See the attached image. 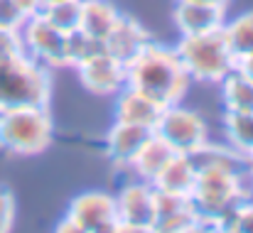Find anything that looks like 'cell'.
Segmentation results:
<instances>
[{
	"mask_svg": "<svg viewBox=\"0 0 253 233\" xmlns=\"http://www.w3.org/2000/svg\"><path fill=\"white\" fill-rule=\"evenodd\" d=\"M189 77L182 69L174 49L163 42H148L145 49L126 64V86L150 96L155 103L174 106L189 91Z\"/></svg>",
	"mask_w": 253,
	"mask_h": 233,
	"instance_id": "obj_1",
	"label": "cell"
},
{
	"mask_svg": "<svg viewBox=\"0 0 253 233\" xmlns=\"http://www.w3.org/2000/svg\"><path fill=\"white\" fill-rule=\"evenodd\" d=\"M54 140L49 106H22L0 111V150L12 157L42 155Z\"/></svg>",
	"mask_w": 253,
	"mask_h": 233,
	"instance_id": "obj_2",
	"label": "cell"
},
{
	"mask_svg": "<svg viewBox=\"0 0 253 233\" xmlns=\"http://www.w3.org/2000/svg\"><path fill=\"white\" fill-rule=\"evenodd\" d=\"M172 49L192 83L219 86L236 69V59L231 57L221 32L179 37V42Z\"/></svg>",
	"mask_w": 253,
	"mask_h": 233,
	"instance_id": "obj_3",
	"label": "cell"
},
{
	"mask_svg": "<svg viewBox=\"0 0 253 233\" xmlns=\"http://www.w3.org/2000/svg\"><path fill=\"white\" fill-rule=\"evenodd\" d=\"M52 103V69L27 54L0 62V111Z\"/></svg>",
	"mask_w": 253,
	"mask_h": 233,
	"instance_id": "obj_4",
	"label": "cell"
},
{
	"mask_svg": "<svg viewBox=\"0 0 253 233\" xmlns=\"http://www.w3.org/2000/svg\"><path fill=\"white\" fill-rule=\"evenodd\" d=\"M116 196L106 192H84L69 201L64 219L54 226L59 233H116Z\"/></svg>",
	"mask_w": 253,
	"mask_h": 233,
	"instance_id": "obj_5",
	"label": "cell"
},
{
	"mask_svg": "<svg viewBox=\"0 0 253 233\" xmlns=\"http://www.w3.org/2000/svg\"><path fill=\"white\" fill-rule=\"evenodd\" d=\"M153 133L168 143L172 153L192 155L197 148H202L209 140V123L197 111L174 103V106H165L160 111V118H158Z\"/></svg>",
	"mask_w": 253,
	"mask_h": 233,
	"instance_id": "obj_6",
	"label": "cell"
},
{
	"mask_svg": "<svg viewBox=\"0 0 253 233\" xmlns=\"http://www.w3.org/2000/svg\"><path fill=\"white\" fill-rule=\"evenodd\" d=\"M116 233H153L155 226V187L135 179L116 194Z\"/></svg>",
	"mask_w": 253,
	"mask_h": 233,
	"instance_id": "obj_7",
	"label": "cell"
},
{
	"mask_svg": "<svg viewBox=\"0 0 253 233\" xmlns=\"http://www.w3.org/2000/svg\"><path fill=\"white\" fill-rule=\"evenodd\" d=\"M25 54L47 69H67V35L49 25L40 12L30 15L20 30Z\"/></svg>",
	"mask_w": 253,
	"mask_h": 233,
	"instance_id": "obj_8",
	"label": "cell"
},
{
	"mask_svg": "<svg viewBox=\"0 0 253 233\" xmlns=\"http://www.w3.org/2000/svg\"><path fill=\"white\" fill-rule=\"evenodd\" d=\"M226 5L204 2V0H174L169 17L179 37L187 35H209L221 32L226 25Z\"/></svg>",
	"mask_w": 253,
	"mask_h": 233,
	"instance_id": "obj_9",
	"label": "cell"
},
{
	"mask_svg": "<svg viewBox=\"0 0 253 233\" xmlns=\"http://www.w3.org/2000/svg\"><path fill=\"white\" fill-rule=\"evenodd\" d=\"M74 69L84 88L91 91L93 96H116L126 86V64L111 57L108 52L86 59Z\"/></svg>",
	"mask_w": 253,
	"mask_h": 233,
	"instance_id": "obj_10",
	"label": "cell"
},
{
	"mask_svg": "<svg viewBox=\"0 0 253 233\" xmlns=\"http://www.w3.org/2000/svg\"><path fill=\"white\" fill-rule=\"evenodd\" d=\"M197 231V209L192 196H179L155 189V226L153 233Z\"/></svg>",
	"mask_w": 253,
	"mask_h": 233,
	"instance_id": "obj_11",
	"label": "cell"
},
{
	"mask_svg": "<svg viewBox=\"0 0 253 233\" xmlns=\"http://www.w3.org/2000/svg\"><path fill=\"white\" fill-rule=\"evenodd\" d=\"M153 128L145 125H133V123H118L113 120L111 128L103 135V148L106 157L116 167H130V162L140 153V148L150 140Z\"/></svg>",
	"mask_w": 253,
	"mask_h": 233,
	"instance_id": "obj_12",
	"label": "cell"
},
{
	"mask_svg": "<svg viewBox=\"0 0 253 233\" xmlns=\"http://www.w3.org/2000/svg\"><path fill=\"white\" fill-rule=\"evenodd\" d=\"M150 39H153V37H150V30H148L138 17L121 12L116 27H113V30L108 32V37L103 39V47H106V52H108L111 57H116L118 62L128 64L130 59H135V57L145 49V44H148Z\"/></svg>",
	"mask_w": 253,
	"mask_h": 233,
	"instance_id": "obj_13",
	"label": "cell"
},
{
	"mask_svg": "<svg viewBox=\"0 0 253 233\" xmlns=\"http://www.w3.org/2000/svg\"><path fill=\"white\" fill-rule=\"evenodd\" d=\"M163 106L155 103L150 96L123 86L116 93V103H113V120L118 123H133V125H145V128H155L158 118H160Z\"/></svg>",
	"mask_w": 253,
	"mask_h": 233,
	"instance_id": "obj_14",
	"label": "cell"
},
{
	"mask_svg": "<svg viewBox=\"0 0 253 233\" xmlns=\"http://www.w3.org/2000/svg\"><path fill=\"white\" fill-rule=\"evenodd\" d=\"M189 159L194 162L197 169H224L231 174H244L249 172V159L236 153L229 143H211L207 140L202 148H197Z\"/></svg>",
	"mask_w": 253,
	"mask_h": 233,
	"instance_id": "obj_15",
	"label": "cell"
},
{
	"mask_svg": "<svg viewBox=\"0 0 253 233\" xmlns=\"http://www.w3.org/2000/svg\"><path fill=\"white\" fill-rule=\"evenodd\" d=\"M197 182V167L189 159V155H174L169 157V162L163 167V172L153 179V187L158 192H168V194H179V196H192Z\"/></svg>",
	"mask_w": 253,
	"mask_h": 233,
	"instance_id": "obj_16",
	"label": "cell"
},
{
	"mask_svg": "<svg viewBox=\"0 0 253 233\" xmlns=\"http://www.w3.org/2000/svg\"><path fill=\"white\" fill-rule=\"evenodd\" d=\"M121 10L111 0H82V22L79 30L93 39H106L108 32L116 27Z\"/></svg>",
	"mask_w": 253,
	"mask_h": 233,
	"instance_id": "obj_17",
	"label": "cell"
},
{
	"mask_svg": "<svg viewBox=\"0 0 253 233\" xmlns=\"http://www.w3.org/2000/svg\"><path fill=\"white\" fill-rule=\"evenodd\" d=\"M172 155H174L172 148L153 133L150 140L140 148V153L135 155V159L130 162L128 169L135 174V179H143V182H150V184H153V179L163 172V167L169 162Z\"/></svg>",
	"mask_w": 253,
	"mask_h": 233,
	"instance_id": "obj_18",
	"label": "cell"
},
{
	"mask_svg": "<svg viewBox=\"0 0 253 233\" xmlns=\"http://www.w3.org/2000/svg\"><path fill=\"white\" fill-rule=\"evenodd\" d=\"M221 37L231 52V57L236 62L246 59L253 54V10L241 12L234 20H226V25L221 27Z\"/></svg>",
	"mask_w": 253,
	"mask_h": 233,
	"instance_id": "obj_19",
	"label": "cell"
},
{
	"mask_svg": "<svg viewBox=\"0 0 253 233\" xmlns=\"http://www.w3.org/2000/svg\"><path fill=\"white\" fill-rule=\"evenodd\" d=\"M221 103L224 111L231 113H253V81L234 69L221 83Z\"/></svg>",
	"mask_w": 253,
	"mask_h": 233,
	"instance_id": "obj_20",
	"label": "cell"
},
{
	"mask_svg": "<svg viewBox=\"0 0 253 233\" xmlns=\"http://www.w3.org/2000/svg\"><path fill=\"white\" fill-rule=\"evenodd\" d=\"M224 138L226 143L246 157H253V113H231L224 111Z\"/></svg>",
	"mask_w": 253,
	"mask_h": 233,
	"instance_id": "obj_21",
	"label": "cell"
},
{
	"mask_svg": "<svg viewBox=\"0 0 253 233\" xmlns=\"http://www.w3.org/2000/svg\"><path fill=\"white\" fill-rule=\"evenodd\" d=\"M40 15L54 25L59 32L69 35L74 30H79V22H82V0H54V2H47L42 5Z\"/></svg>",
	"mask_w": 253,
	"mask_h": 233,
	"instance_id": "obj_22",
	"label": "cell"
},
{
	"mask_svg": "<svg viewBox=\"0 0 253 233\" xmlns=\"http://www.w3.org/2000/svg\"><path fill=\"white\" fill-rule=\"evenodd\" d=\"M101 52H106L103 42L88 37L82 30H74L67 35V67H79L82 62L101 54Z\"/></svg>",
	"mask_w": 253,
	"mask_h": 233,
	"instance_id": "obj_23",
	"label": "cell"
},
{
	"mask_svg": "<svg viewBox=\"0 0 253 233\" xmlns=\"http://www.w3.org/2000/svg\"><path fill=\"white\" fill-rule=\"evenodd\" d=\"M20 54H25V44H22L20 30L0 27V62H2V59L20 57Z\"/></svg>",
	"mask_w": 253,
	"mask_h": 233,
	"instance_id": "obj_24",
	"label": "cell"
},
{
	"mask_svg": "<svg viewBox=\"0 0 253 233\" xmlns=\"http://www.w3.org/2000/svg\"><path fill=\"white\" fill-rule=\"evenodd\" d=\"M226 231L229 233H253V199H244V201L236 206V211H234V216H231Z\"/></svg>",
	"mask_w": 253,
	"mask_h": 233,
	"instance_id": "obj_25",
	"label": "cell"
},
{
	"mask_svg": "<svg viewBox=\"0 0 253 233\" xmlns=\"http://www.w3.org/2000/svg\"><path fill=\"white\" fill-rule=\"evenodd\" d=\"M15 214H17V206H15V194L0 184V233L12 231L15 226Z\"/></svg>",
	"mask_w": 253,
	"mask_h": 233,
	"instance_id": "obj_26",
	"label": "cell"
},
{
	"mask_svg": "<svg viewBox=\"0 0 253 233\" xmlns=\"http://www.w3.org/2000/svg\"><path fill=\"white\" fill-rule=\"evenodd\" d=\"M27 15L15 0H0V27L10 30H22Z\"/></svg>",
	"mask_w": 253,
	"mask_h": 233,
	"instance_id": "obj_27",
	"label": "cell"
},
{
	"mask_svg": "<svg viewBox=\"0 0 253 233\" xmlns=\"http://www.w3.org/2000/svg\"><path fill=\"white\" fill-rule=\"evenodd\" d=\"M22 10H25V15L30 17V15H37L40 10H42V5H44V0H15Z\"/></svg>",
	"mask_w": 253,
	"mask_h": 233,
	"instance_id": "obj_28",
	"label": "cell"
},
{
	"mask_svg": "<svg viewBox=\"0 0 253 233\" xmlns=\"http://www.w3.org/2000/svg\"><path fill=\"white\" fill-rule=\"evenodd\" d=\"M236 69H239L244 77H249L253 81V54L246 57V59H241V62H236Z\"/></svg>",
	"mask_w": 253,
	"mask_h": 233,
	"instance_id": "obj_29",
	"label": "cell"
},
{
	"mask_svg": "<svg viewBox=\"0 0 253 233\" xmlns=\"http://www.w3.org/2000/svg\"><path fill=\"white\" fill-rule=\"evenodd\" d=\"M204 2H216V5H226V7H229L231 0H204Z\"/></svg>",
	"mask_w": 253,
	"mask_h": 233,
	"instance_id": "obj_30",
	"label": "cell"
},
{
	"mask_svg": "<svg viewBox=\"0 0 253 233\" xmlns=\"http://www.w3.org/2000/svg\"><path fill=\"white\" fill-rule=\"evenodd\" d=\"M249 174L253 177V157H249Z\"/></svg>",
	"mask_w": 253,
	"mask_h": 233,
	"instance_id": "obj_31",
	"label": "cell"
},
{
	"mask_svg": "<svg viewBox=\"0 0 253 233\" xmlns=\"http://www.w3.org/2000/svg\"><path fill=\"white\" fill-rule=\"evenodd\" d=\"M47 2H54V0H44V5H47Z\"/></svg>",
	"mask_w": 253,
	"mask_h": 233,
	"instance_id": "obj_32",
	"label": "cell"
}]
</instances>
